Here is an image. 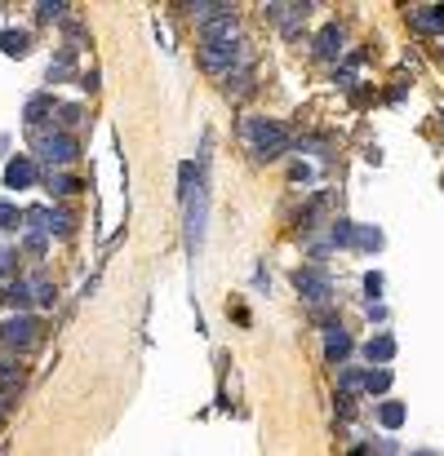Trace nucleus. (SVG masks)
I'll return each mask as SVG.
<instances>
[{
    "mask_svg": "<svg viewBox=\"0 0 444 456\" xmlns=\"http://www.w3.org/2000/svg\"><path fill=\"white\" fill-rule=\"evenodd\" d=\"M0 341L13 346V350H31L40 341V319L36 315H9L5 324H0Z\"/></svg>",
    "mask_w": 444,
    "mask_h": 456,
    "instance_id": "20e7f679",
    "label": "nucleus"
},
{
    "mask_svg": "<svg viewBox=\"0 0 444 456\" xmlns=\"http://www.w3.org/2000/svg\"><path fill=\"white\" fill-rule=\"evenodd\" d=\"M0 54H5V58H27L31 54V36L23 27H5V31H0Z\"/></svg>",
    "mask_w": 444,
    "mask_h": 456,
    "instance_id": "9b49d317",
    "label": "nucleus"
},
{
    "mask_svg": "<svg viewBox=\"0 0 444 456\" xmlns=\"http://www.w3.org/2000/svg\"><path fill=\"white\" fill-rule=\"evenodd\" d=\"M72 66H76V49L67 45L54 62H49V80H54V84H58V80H67V76H72Z\"/></svg>",
    "mask_w": 444,
    "mask_h": 456,
    "instance_id": "dca6fc26",
    "label": "nucleus"
},
{
    "mask_svg": "<svg viewBox=\"0 0 444 456\" xmlns=\"http://www.w3.org/2000/svg\"><path fill=\"white\" fill-rule=\"evenodd\" d=\"M244 142H249V151L258 160H280L289 151V129L267 120V115H249L244 120Z\"/></svg>",
    "mask_w": 444,
    "mask_h": 456,
    "instance_id": "f257e3e1",
    "label": "nucleus"
},
{
    "mask_svg": "<svg viewBox=\"0 0 444 456\" xmlns=\"http://www.w3.org/2000/svg\"><path fill=\"white\" fill-rule=\"evenodd\" d=\"M49 115H54V98H49V93H36V98H31V103H27L23 120H27L31 129H40V124L49 120Z\"/></svg>",
    "mask_w": 444,
    "mask_h": 456,
    "instance_id": "ddd939ff",
    "label": "nucleus"
},
{
    "mask_svg": "<svg viewBox=\"0 0 444 456\" xmlns=\"http://www.w3.org/2000/svg\"><path fill=\"white\" fill-rule=\"evenodd\" d=\"M13 266H18V252H0V275H13Z\"/></svg>",
    "mask_w": 444,
    "mask_h": 456,
    "instance_id": "7c9ffc66",
    "label": "nucleus"
},
{
    "mask_svg": "<svg viewBox=\"0 0 444 456\" xmlns=\"http://www.w3.org/2000/svg\"><path fill=\"white\" fill-rule=\"evenodd\" d=\"M342 54V27L329 23L320 36H316V58H338Z\"/></svg>",
    "mask_w": 444,
    "mask_h": 456,
    "instance_id": "f8f14e48",
    "label": "nucleus"
},
{
    "mask_svg": "<svg viewBox=\"0 0 444 456\" xmlns=\"http://www.w3.org/2000/svg\"><path fill=\"white\" fill-rule=\"evenodd\" d=\"M227 80H232V84H227V93H249L254 89V80H249V66H244V71H236V76H227Z\"/></svg>",
    "mask_w": 444,
    "mask_h": 456,
    "instance_id": "a878e982",
    "label": "nucleus"
},
{
    "mask_svg": "<svg viewBox=\"0 0 444 456\" xmlns=\"http://www.w3.org/2000/svg\"><path fill=\"white\" fill-rule=\"evenodd\" d=\"M36 151H40V160L49 164V168H62V164H72L76 160V138L72 133H62V129H54V133H40L36 138Z\"/></svg>",
    "mask_w": 444,
    "mask_h": 456,
    "instance_id": "39448f33",
    "label": "nucleus"
},
{
    "mask_svg": "<svg viewBox=\"0 0 444 456\" xmlns=\"http://www.w3.org/2000/svg\"><path fill=\"white\" fill-rule=\"evenodd\" d=\"M347 354H351L347 328H342V324H324V359L334 368H342V363H347Z\"/></svg>",
    "mask_w": 444,
    "mask_h": 456,
    "instance_id": "0eeeda50",
    "label": "nucleus"
},
{
    "mask_svg": "<svg viewBox=\"0 0 444 456\" xmlns=\"http://www.w3.org/2000/svg\"><path fill=\"white\" fill-rule=\"evenodd\" d=\"M13 226H23V213L9 199H0V230H13Z\"/></svg>",
    "mask_w": 444,
    "mask_h": 456,
    "instance_id": "393cba45",
    "label": "nucleus"
},
{
    "mask_svg": "<svg viewBox=\"0 0 444 456\" xmlns=\"http://www.w3.org/2000/svg\"><path fill=\"white\" fill-rule=\"evenodd\" d=\"M67 0H40V5H36V18L40 23H58V18H67Z\"/></svg>",
    "mask_w": 444,
    "mask_h": 456,
    "instance_id": "6ab92c4d",
    "label": "nucleus"
},
{
    "mask_svg": "<svg viewBox=\"0 0 444 456\" xmlns=\"http://www.w3.org/2000/svg\"><path fill=\"white\" fill-rule=\"evenodd\" d=\"M200 66L213 76H236L249 66V49L244 40H205L200 45Z\"/></svg>",
    "mask_w": 444,
    "mask_h": 456,
    "instance_id": "f03ea898",
    "label": "nucleus"
},
{
    "mask_svg": "<svg viewBox=\"0 0 444 456\" xmlns=\"http://www.w3.org/2000/svg\"><path fill=\"white\" fill-rule=\"evenodd\" d=\"M45 191H49V195H76V191H80V182H76L72 173H54Z\"/></svg>",
    "mask_w": 444,
    "mask_h": 456,
    "instance_id": "5701e85b",
    "label": "nucleus"
},
{
    "mask_svg": "<svg viewBox=\"0 0 444 456\" xmlns=\"http://www.w3.org/2000/svg\"><path fill=\"white\" fill-rule=\"evenodd\" d=\"M365 390H369V394L391 390V368H369V373H365Z\"/></svg>",
    "mask_w": 444,
    "mask_h": 456,
    "instance_id": "412c9836",
    "label": "nucleus"
},
{
    "mask_svg": "<svg viewBox=\"0 0 444 456\" xmlns=\"http://www.w3.org/2000/svg\"><path fill=\"white\" fill-rule=\"evenodd\" d=\"M31 297H36V306H54V301H58L54 283H49L45 275H36V279H31Z\"/></svg>",
    "mask_w": 444,
    "mask_h": 456,
    "instance_id": "4be33fe9",
    "label": "nucleus"
},
{
    "mask_svg": "<svg viewBox=\"0 0 444 456\" xmlns=\"http://www.w3.org/2000/svg\"><path fill=\"white\" fill-rule=\"evenodd\" d=\"M5 187H9V191H31V187H36V164H31L27 156L9 160V164H5Z\"/></svg>",
    "mask_w": 444,
    "mask_h": 456,
    "instance_id": "1a4fd4ad",
    "label": "nucleus"
},
{
    "mask_svg": "<svg viewBox=\"0 0 444 456\" xmlns=\"http://www.w3.org/2000/svg\"><path fill=\"white\" fill-rule=\"evenodd\" d=\"M404 416H409V412H404V403H396V399L377 408V421H382L387 430H400V426H404Z\"/></svg>",
    "mask_w": 444,
    "mask_h": 456,
    "instance_id": "a211bd4d",
    "label": "nucleus"
},
{
    "mask_svg": "<svg viewBox=\"0 0 444 456\" xmlns=\"http://www.w3.org/2000/svg\"><path fill=\"white\" fill-rule=\"evenodd\" d=\"M365 293H369V301L382 297V275H377V270H369V275H365Z\"/></svg>",
    "mask_w": 444,
    "mask_h": 456,
    "instance_id": "c85d7f7f",
    "label": "nucleus"
},
{
    "mask_svg": "<svg viewBox=\"0 0 444 456\" xmlns=\"http://www.w3.org/2000/svg\"><path fill=\"white\" fill-rule=\"evenodd\" d=\"M58 124H62V129L80 124V107H58Z\"/></svg>",
    "mask_w": 444,
    "mask_h": 456,
    "instance_id": "c756f323",
    "label": "nucleus"
},
{
    "mask_svg": "<svg viewBox=\"0 0 444 456\" xmlns=\"http://www.w3.org/2000/svg\"><path fill=\"white\" fill-rule=\"evenodd\" d=\"M409 456H440V452H431V448H422V452H409Z\"/></svg>",
    "mask_w": 444,
    "mask_h": 456,
    "instance_id": "473e14b6",
    "label": "nucleus"
},
{
    "mask_svg": "<svg viewBox=\"0 0 444 456\" xmlns=\"http://www.w3.org/2000/svg\"><path fill=\"white\" fill-rule=\"evenodd\" d=\"M49 235H72V213L54 209V222H49Z\"/></svg>",
    "mask_w": 444,
    "mask_h": 456,
    "instance_id": "cd10ccee",
    "label": "nucleus"
},
{
    "mask_svg": "<svg viewBox=\"0 0 444 456\" xmlns=\"http://www.w3.org/2000/svg\"><path fill=\"white\" fill-rule=\"evenodd\" d=\"M205 213H209V187H205V177H200L195 195L187 199V248H191V257L205 244Z\"/></svg>",
    "mask_w": 444,
    "mask_h": 456,
    "instance_id": "423d86ee",
    "label": "nucleus"
},
{
    "mask_svg": "<svg viewBox=\"0 0 444 456\" xmlns=\"http://www.w3.org/2000/svg\"><path fill=\"white\" fill-rule=\"evenodd\" d=\"M355 244L369 248V252H377V248H382V230H377V226H360L355 230Z\"/></svg>",
    "mask_w": 444,
    "mask_h": 456,
    "instance_id": "b1692460",
    "label": "nucleus"
},
{
    "mask_svg": "<svg viewBox=\"0 0 444 456\" xmlns=\"http://www.w3.org/2000/svg\"><path fill=\"white\" fill-rule=\"evenodd\" d=\"M293 288H298V297L311 301V306H324V301L334 297V279H329L320 266H302V270H293Z\"/></svg>",
    "mask_w": 444,
    "mask_h": 456,
    "instance_id": "7ed1b4c3",
    "label": "nucleus"
},
{
    "mask_svg": "<svg viewBox=\"0 0 444 456\" xmlns=\"http://www.w3.org/2000/svg\"><path fill=\"white\" fill-rule=\"evenodd\" d=\"M329 240H334L338 248H347V244H355V222H347V217H338V222L329 226Z\"/></svg>",
    "mask_w": 444,
    "mask_h": 456,
    "instance_id": "aec40b11",
    "label": "nucleus"
},
{
    "mask_svg": "<svg viewBox=\"0 0 444 456\" xmlns=\"http://www.w3.org/2000/svg\"><path fill=\"white\" fill-rule=\"evenodd\" d=\"M0 297H5L13 310H23V315H27V306H31V301H36V297H31V283H27V279H13V283H9V288L0 293Z\"/></svg>",
    "mask_w": 444,
    "mask_h": 456,
    "instance_id": "2eb2a0df",
    "label": "nucleus"
},
{
    "mask_svg": "<svg viewBox=\"0 0 444 456\" xmlns=\"http://www.w3.org/2000/svg\"><path fill=\"white\" fill-rule=\"evenodd\" d=\"M27 248H31V252H36V257H40V252H45L49 244H45V235H27Z\"/></svg>",
    "mask_w": 444,
    "mask_h": 456,
    "instance_id": "2f4dec72",
    "label": "nucleus"
},
{
    "mask_svg": "<svg viewBox=\"0 0 444 456\" xmlns=\"http://www.w3.org/2000/svg\"><path fill=\"white\" fill-rule=\"evenodd\" d=\"M414 27H422V31H440V27H444V5H426V9H418V13H414Z\"/></svg>",
    "mask_w": 444,
    "mask_h": 456,
    "instance_id": "f3484780",
    "label": "nucleus"
},
{
    "mask_svg": "<svg viewBox=\"0 0 444 456\" xmlns=\"http://www.w3.org/2000/svg\"><path fill=\"white\" fill-rule=\"evenodd\" d=\"M200 36H205V40H240V23H236V13H232V18H218V23L200 27Z\"/></svg>",
    "mask_w": 444,
    "mask_h": 456,
    "instance_id": "4468645a",
    "label": "nucleus"
},
{
    "mask_svg": "<svg viewBox=\"0 0 444 456\" xmlns=\"http://www.w3.org/2000/svg\"><path fill=\"white\" fill-rule=\"evenodd\" d=\"M183 9H187V13H191V18L200 23V27L218 23V18H232V13H236L232 0H195V5H183Z\"/></svg>",
    "mask_w": 444,
    "mask_h": 456,
    "instance_id": "6e6552de",
    "label": "nucleus"
},
{
    "mask_svg": "<svg viewBox=\"0 0 444 456\" xmlns=\"http://www.w3.org/2000/svg\"><path fill=\"white\" fill-rule=\"evenodd\" d=\"M338 381H342V394H355V390H365V373H351V368H347V373H342Z\"/></svg>",
    "mask_w": 444,
    "mask_h": 456,
    "instance_id": "bb28decb",
    "label": "nucleus"
},
{
    "mask_svg": "<svg viewBox=\"0 0 444 456\" xmlns=\"http://www.w3.org/2000/svg\"><path fill=\"white\" fill-rule=\"evenodd\" d=\"M365 359H369V363H377V368H387L391 359H396V337H391V332H377V337H369V346H365Z\"/></svg>",
    "mask_w": 444,
    "mask_h": 456,
    "instance_id": "9d476101",
    "label": "nucleus"
}]
</instances>
